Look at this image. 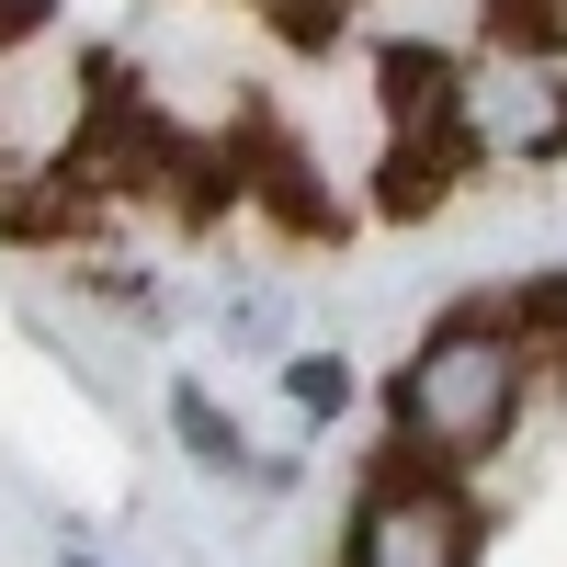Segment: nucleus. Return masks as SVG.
<instances>
[{
	"mask_svg": "<svg viewBox=\"0 0 567 567\" xmlns=\"http://www.w3.org/2000/svg\"><path fill=\"white\" fill-rule=\"evenodd\" d=\"M227 171H239V194H250L261 216H284L296 239H341V194L318 182V159L296 148V136L250 125V136H239V159H227Z\"/></svg>",
	"mask_w": 567,
	"mask_h": 567,
	"instance_id": "nucleus-4",
	"label": "nucleus"
},
{
	"mask_svg": "<svg viewBox=\"0 0 567 567\" xmlns=\"http://www.w3.org/2000/svg\"><path fill=\"white\" fill-rule=\"evenodd\" d=\"M465 136H477V159H556L567 148V80L556 69L465 80Z\"/></svg>",
	"mask_w": 567,
	"mask_h": 567,
	"instance_id": "nucleus-3",
	"label": "nucleus"
},
{
	"mask_svg": "<svg viewBox=\"0 0 567 567\" xmlns=\"http://www.w3.org/2000/svg\"><path fill=\"white\" fill-rule=\"evenodd\" d=\"M45 34V0H0V45H34Z\"/></svg>",
	"mask_w": 567,
	"mask_h": 567,
	"instance_id": "nucleus-10",
	"label": "nucleus"
},
{
	"mask_svg": "<svg viewBox=\"0 0 567 567\" xmlns=\"http://www.w3.org/2000/svg\"><path fill=\"white\" fill-rule=\"evenodd\" d=\"M523 386H534V363H523V341L499 329V307L443 318L432 341L398 363V398H386V420H398V465L454 477V465L499 454L511 420H523Z\"/></svg>",
	"mask_w": 567,
	"mask_h": 567,
	"instance_id": "nucleus-1",
	"label": "nucleus"
},
{
	"mask_svg": "<svg viewBox=\"0 0 567 567\" xmlns=\"http://www.w3.org/2000/svg\"><path fill=\"white\" fill-rule=\"evenodd\" d=\"M352 567H477V511L454 477L386 465L352 511Z\"/></svg>",
	"mask_w": 567,
	"mask_h": 567,
	"instance_id": "nucleus-2",
	"label": "nucleus"
},
{
	"mask_svg": "<svg viewBox=\"0 0 567 567\" xmlns=\"http://www.w3.org/2000/svg\"><path fill=\"white\" fill-rule=\"evenodd\" d=\"M477 171V136L465 125H432V136H386V171H374V205L386 216H432L454 182Z\"/></svg>",
	"mask_w": 567,
	"mask_h": 567,
	"instance_id": "nucleus-5",
	"label": "nucleus"
},
{
	"mask_svg": "<svg viewBox=\"0 0 567 567\" xmlns=\"http://www.w3.org/2000/svg\"><path fill=\"white\" fill-rule=\"evenodd\" d=\"M58 567H103V556H58Z\"/></svg>",
	"mask_w": 567,
	"mask_h": 567,
	"instance_id": "nucleus-11",
	"label": "nucleus"
},
{
	"mask_svg": "<svg viewBox=\"0 0 567 567\" xmlns=\"http://www.w3.org/2000/svg\"><path fill=\"white\" fill-rule=\"evenodd\" d=\"M284 386H296L307 420H341V409H352V363H341V352H284Z\"/></svg>",
	"mask_w": 567,
	"mask_h": 567,
	"instance_id": "nucleus-9",
	"label": "nucleus"
},
{
	"mask_svg": "<svg viewBox=\"0 0 567 567\" xmlns=\"http://www.w3.org/2000/svg\"><path fill=\"white\" fill-rule=\"evenodd\" d=\"M374 80H386V136L465 125V69L443 58V45H386V58H374Z\"/></svg>",
	"mask_w": 567,
	"mask_h": 567,
	"instance_id": "nucleus-6",
	"label": "nucleus"
},
{
	"mask_svg": "<svg viewBox=\"0 0 567 567\" xmlns=\"http://www.w3.org/2000/svg\"><path fill=\"white\" fill-rule=\"evenodd\" d=\"M488 45L511 69H556L567 58V0H488Z\"/></svg>",
	"mask_w": 567,
	"mask_h": 567,
	"instance_id": "nucleus-7",
	"label": "nucleus"
},
{
	"mask_svg": "<svg viewBox=\"0 0 567 567\" xmlns=\"http://www.w3.org/2000/svg\"><path fill=\"white\" fill-rule=\"evenodd\" d=\"M171 420H182V443H194L205 477H250V443H239V420H227L205 386H171Z\"/></svg>",
	"mask_w": 567,
	"mask_h": 567,
	"instance_id": "nucleus-8",
	"label": "nucleus"
}]
</instances>
